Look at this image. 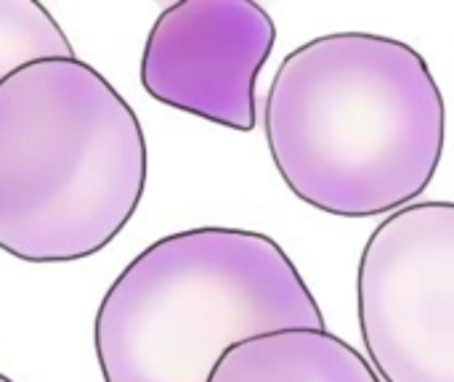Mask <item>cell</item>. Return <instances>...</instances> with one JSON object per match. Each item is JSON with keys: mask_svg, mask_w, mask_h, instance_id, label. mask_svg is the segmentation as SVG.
Instances as JSON below:
<instances>
[{"mask_svg": "<svg viewBox=\"0 0 454 382\" xmlns=\"http://www.w3.org/2000/svg\"><path fill=\"white\" fill-rule=\"evenodd\" d=\"M263 130L301 202L340 218L394 215L434 181L447 109L412 45L335 32L282 61L263 104Z\"/></svg>", "mask_w": 454, "mask_h": 382, "instance_id": "obj_1", "label": "cell"}, {"mask_svg": "<svg viewBox=\"0 0 454 382\" xmlns=\"http://www.w3.org/2000/svg\"><path fill=\"white\" fill-rule=\"evenodd\" d=\"M146 138L90 64L32 61L0 82V250L27 263L101 253L146 189Z\"/></svg>", "mask_w": 454, "mask_h": 382, "instance_id": "obj_2", "label": "cell"}, {"mask_svg": "<svg viewBox=\"0 0 454 382\" xmlns=\"http://www.w3.org/2000/svg\"><path fill=\"white\" fill-rule=\"evenodd\" d=\"M325 330L287 253L266 234L192 229L157 239L106 290L93 346L104 382H207L229 348Z\"/></svg>", "mask_w": 454, "mask_h": 382, "instance_id": "obj_3", "label": "cell"}, {"mask_svg": "<svg viewBox=\"0 0 454 382\" xmlns=\"http://www.w3.org/2000/svg\"><path fill=\"white\" fill-rule=\"evenodd\" d=\"M359 327L386 382H454V202L388 215L364 245Z\"/></svg>", "mask_w": 454, "mask_h": 382, "instance_id": "obj_4", "label": "cell"}, {"mask_svg": "<svg viewBox=\"0 0 454 382\" xmlns=\"http://www.w3.org/2000/svg\"><path fill=\"white\" fill-rule=\"evenodd\" d=\"M277 27L253 0H181L149 29L141 56L144 90L178 112L250 133L258 122L255 80Z\"/></svg>", "mask_w": 454, "mask_h": 382, "instance_id": "obj_5", "label": "cell"}, {"mask_svg": "<svg viewBox=\"0 0 454 382\" xmlns=\"http://www.w3.org/2000/svg\"><path fill=\"white\" fill-rule=\"evenodd\" d=\"M207 382H383L375 367L327 330H279L237 343Z\"/></svg>", "mask_w": 454, "mask_h": 382, "instance_id": "obj_6", "label": "cell"}, {"mask_svg": "<svg viewBox=\"0 0 454 382\" xmlns=\"http://www.w3.org/2000/svg\"><path fill=\"white\" fill-rule=\"evenodd\" d=\"M72 43L35 0H0V82L40 58H72Z\"/></svg>", "mask_w": 454, "mask_h": 382, "instance_id": "obj_7", "label": "cell"}, {"mask_svg": "<svg viewBox=\"0 0 454 382\" xmlns=\"http://www.w3.org/2000/svg\"><path fill=\"white\" fill-rule=\"evenodd\" d=\"M0 382H13L11 378H5V375H0Z\"/></svg>", "mask_w": 454, "mask_h": 382, "instance_id": "obj_8", "label": "cell"}]
</instances>
